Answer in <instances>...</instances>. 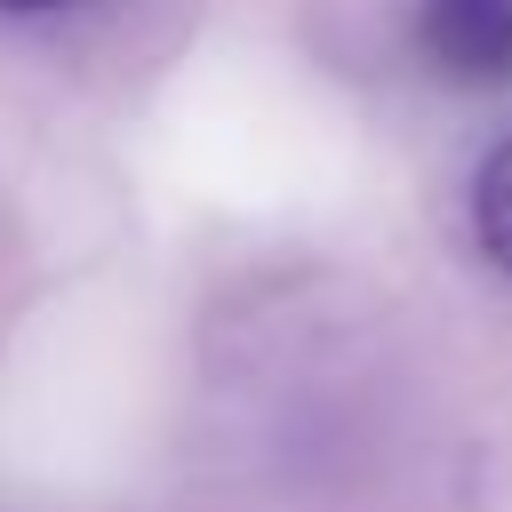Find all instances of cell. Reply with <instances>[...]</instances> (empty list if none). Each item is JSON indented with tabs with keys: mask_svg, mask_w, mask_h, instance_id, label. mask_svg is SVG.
Masks as SVG:
<instances>
[{
	"mask_svg": "<svg viewBox=\"0 0 512 512\" xmlns=\"http://www.w3.org/2000/svg\"><path fill=\"white\" fill-rule=\"evenodd\" d=\"M408 56L472 96L512 88V0H408Z\"/></svg>",
	"mask_w": 512,
	"mask_h": 512,
	"instance_id": "obj_1",
	"label": "cell"
},
{
	"mask_svg": "<svg viewBox=\"0 0 512 512\" xmlns=\"http://www.w3.org/2000/svg\"><path fill=\"white\" fill-rule=\"evenodd\" d=\"M56 8H72V0H0V16H56Z\"/></svg>",
	"mask_w": 512,
	"mask_h": 512,
	"instance_id": "obj_3",
	"label": "cell"
},
{
	"mask_svg": "<svg viewBox=\"0 0 512 512\" xmlns=\"http://www.w3.org/2000/svg\"><path fill=\"white\" fill-rule=\"evenodd\" d=\"M472 240L496 272H512V136L472 168Z\"/></svg>",
	"mask_w": 512,
	"mask_h": 512,
	"instance_id": "obj_2",
	"label": "cell"
}]
</instances>
